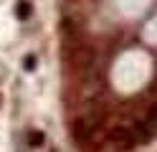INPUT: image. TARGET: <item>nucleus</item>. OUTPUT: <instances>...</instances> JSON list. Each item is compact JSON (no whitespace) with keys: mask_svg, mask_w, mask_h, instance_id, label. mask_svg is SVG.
Returning <instances> with one entry per match:
<instances>
[{"mask_svg":"<svg viewBox=\"0 0 157 152\" xmlns=\"http://www.w3.org/2000/svg\"><path fill=\"white\" fill-rule=\"evenodd\" d=\"M68 64L76 71H89L94 66V51L86 48V46H78L74 51H68Z\"/></svg>","mask_w":157,"mask_h":152,"instance_id":"obj_2","label":"nucleus"},{"mask_svg":"<svg viewBox=\"0 0 157 152\" xmlns=\"http://www.w3.org/2000/svg\"><path fill=\"white\" fill-rule=\"evenodd\" d=\"M33 66H36V58L28 56V58H25V71H33Z\"/></svg>","mask_w":157,"mask_h":152,"instance_id":"obj_6","label":"nucleus"},{"mask_svg":"<svg viewBox=\"0 0 157 152\" xmlns=\"http://www.w3.org/2000/svg\"><path fill=\"white\" fill-rule=\"evenodd\" d=\"M31 10H33V5L28 3V0H18V5H15V18H18V20H28V18H31Z\"/></svg>","mask_w":157,"mask_h":152,"instance_id":"obj_3","label":"nucleus"},{"mask_svg":"<svg viewBox=\"0 0 157 152\" xmlns=\"http://www.w3.org/2000/svg\"><path fill=\"white\" fill-rule=\"evenodd\" d=\"M43 142H46V134L41 129H31L28 132V147H43Z\"/></svg>","mask_w":157,"mask_h":152,"instance_id":"obj_4","label":"nucleus"},{"mask_svg":"<svg viewBox=\"0 0 157 152\" xmlns=\"http://www.w3.org/2000/svg\"><path fill=\"white\" fill-rule=\"evenodd\" d=\"M147 122H152V124L157 127V104L150 107V111H147Z\"/></svg>","mask_w":157,"mask_h":152,"instance_id":"obj_5","label":"nucleus"},{"mask_svg":"<svg viewBox=\"0 0 157 152\" xmlns=\"http://www.w3.org/2000/svg\"><path fill=\"white\" fill-rule=\"evenodd\" d=\"M109 142L119 150V152H129L137 147V139L132 134V127H114L109 132Z\"/></svg>","mask_w":157,"mask_h":152,"instance_id":"obj_1","label":"nucleus"}]
</instances>
